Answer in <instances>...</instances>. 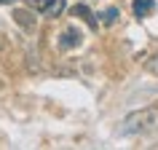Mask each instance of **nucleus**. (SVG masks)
Wrapping results in <instances>:
<instances>
[{
  "label": "nucleus",
  "mask_w": 158,
  "mask_h": 150,
  "mask_svg": "<svg viewBox=\"0 0 158 150\" xmlns=\"http://www.w3.org/2000/svg\"><path fill=\"white\" fill-rule=\"evenodd\" d=\"M158 121V110H142V113H134V115L126 118L123 134H137V131H148L150 126Z\"/></svg>",
  "instance_id": "nucleus-1"
},
{
  "label": "nucleus",
  "mask_w": 158,
  "mask_h": 150,
  "mask_svg": "<svg viewBox=\"0 0 158 150\" xmlns=\"http://www.w3.org/2000/svg\"><path fill=\"white\" fill-rule=\"evenodd\" d=\"M0 46H3V40H0Z\"/></svg>",
  "instance_id": "nucleus-9"
},
{
  "label": "nucleus",
  "mask_w": 158,
  "mask_h": 150,
  "mask_svg": "<svg viewBox=\"0 0 158 150\" xmlns=\"http://www.w3.org/2000/svg\"><path fill=\"white\" fill-rule=\"evenodd\" d=\"M73 16H81L86 24L91 27V30H97V24H99V19L91 14V8H89V6H81V3H78V6L73 8Z\"/></svg>",
  "instance_id": "nucleus-4"
},
{
  "label": "nucleus",
  "mask_w": 158,
  "mask_h": 150,
  "mask_svg": "<svg viewBox=\"0 0 158 150\" xmlns=\"http://www.w3.org/2000/svg\"><path fill=\"white\" fill-rule=\"evenodd\" d=\"M30 8L40 11L43 16H48V19H56L64 11V0H30Z\"/></svg>",
  "instance_id": "nucleus-2"
},
{
  "label": "nucleus",
  "mask_w": 158,
  "mask_h": 150,
  "mask_svg": "<svg viewBox=\"0 0 158 150\" xmlns=\"http://www.w3.org/2000/svg\"><path fill=\"white\" fill-rule=\"evenodd\" d=\"M153 11H156V0H134V16L137 19L148 16Z\"/></svg>",
  "instance_id": "nucleus-6"
},
{
  "label": "nucleus",
  "mask_w": 158,
  "mask_h": 150,
  "mask_svg": "<svg viewBox=\"0 0 158 150\" xmlns=\"http://www.w3.org/2000/svg\"><path fill=\"white\" fill-rule=\"evenodd\" d=\"M118 16H121V14H118V8H107L105 11V14H102V24H107V27H113L118 22Z\"/></svg>",
  "instance_id": "nucleus-7"
},
{
  "label": "nucleus",
  "mask_w": 158,
  "mask_h": 150,
  "mask_svg": "<svg viewBox=\"0 0 158 150\" xmlns=\"http://www.w3.org/2000/svg\"><path fill=\"white\" fill-rule=\"evenodd\" d=\"M81 40H83L81 32H78L75 27H67L64 32L59 35V48H62V51H70V48H75V46H81Z\"/></svg>",
  "instance_id": "nucleus-3"
},
{
  "label": "nucleus",
  "mask_w": 158,
  "mask_h": 150,
  "mask_svg": "<svg viewBox=\"0 0 158 150\" xmlns=\"http://www.w3.org/2000/svg\"><path fill=\"white\" fill-rule=\"evenodd\" d=\"M14 19H16V24H22L24 30H35V16L27 8H16L14 11Z\"/></svg>",
  "instance_id": "nucleus-5"
},
{
  "label": "nucleus",
  "mask_w": 158,
  "mask_h": 150,
  "mask_svg": "<svg viewBox=\"0 0 158 150\" xmlns=\"http://www.w3.org/2000/svg\"><path fill=\"white\" fill-rule=\"evenodd\" d=\"M11 3H14V0H0V6H11Z\"/></svg>",
  "instance_id": "nucleus-8"
}]
</instances>
